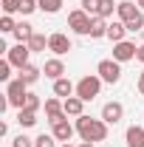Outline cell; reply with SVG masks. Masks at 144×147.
Returning <instances> with one entry per match:
<instances>
[{
	"label": "cell",
	"instance_id": "obj_2",
	"mask_svg": "<svg viewBox=\"0 0 144 147\" xmlns=\"http://www.w3.org/2000/svg\"><path fill=\"white\" fill-rule=\"evenodd\" d=\"M99 91H102V76L99 74H88L76 82V96L85 99V102H93L99 96Z\"/></svg>",
	"mask_w": 144,
	"mask_h": 147
},
{
	"label": "cell",
	"instance_id": "obj_4",
	"mask_svg": "<svg viewBox=\"0 0 144 147\" xmlns=\"http://www.w3.org/2000/svg\"><path fill=\"white\" fill-rule=\"evenodd\" d=\"M96 74L102 76V82L116 85V82L122 79V62H116V59H102V62L96 65Z\"/></svg>",
	"mask_w": 144,
	"mask_h": 147
},
{
	"label": "cell",
	"instance_id": "obj_21",
	"mask_svg": "<svg viewBox=\"0 0 144 147\" xmlns=\"http://www.w3.org/2000/svg\"><path fill=\"white\" fill-rule=\"evenodd\" d=\"M17 125H20V127H34V125H37V113L20 108L17 110Z\"/></svg>",
	"mask_w": 144,
	"mask_h": 147
},
{
	"label": "cell",
	"instance_id": "obj_12",
	"mask_svg": "<svg viewBox=\"0 0 144 147\" xmlns=\"http://www.w3.org/2000/svg\"><path fill=\"white\" fill-rule=\"evenodd\" d=\"M42 74L48 76V79H62L65 76V62L59 59V57H54V59H45V65H42Z\"/></svg>",
	"mask_w": 144,
	"mask_h": 147
},
{
	"label": "cell",
	"instance_id": "obj_26",
	"mask_svg": "<svg viewBox=\"0 0 144 147\" xmlns=\"http://www.w3.org/2000/svg\"><path fill=\"white\" fill-rule=\"evenodd\" d=\"M34 147H57L54 133H40V136L34 139Z\"/></svg>",
	"mask_w": 144,
	"mask_h": 147
},
{
	"label": "cell",
	"instance_id": "obj_31",
	"mask_svg": "<svg viewBox=\"0 0 144 147\" xmlns=\"http://www.w3.org/2000/svg\"><path fill=\"white\" fill-rule=\"evenodd\" d=\"M82 9L90 17H99V0H82Z\"/></svg>",
	"mask_w": 144,
	"mask_h": 147
},
{
	"label": "cell",
	"instance_id": "obj_22",
	"mask_svg": "<svg viewBox=\"0 0 144 147\" xmlns=\"http://www.w3.org/2000/svg\"><path fill=\"white\" fill-rule=\"evenodd\" d=\"M28 48H31V54H37V51H45V48H48V37L40 34V31H34V37L28 40Z\"/></svg>",
	"mask_w": 144,
	"mask_h": 147
},
{
	"label": "cell",
	"instance_id": "obj_27",
	"mask_svg": "<svg viewBox=\"0 0 144 147\" xmlns=\"http://www.w3.org/2000/svg\"><path fill=\"white\" fill-rule=\"evenodd\" d=\"M14 28H17V23H14L11 14H3V17H0V31H3V34H14Z\"/></svg>",
	"mask_w": 144,
	"mask_h": 147
},
{
	"label": "cell",
	"instance_id": "obj_5",
	"mask_svg": "<svg viewBox=\"0 0 144 147\" xmlns=\"http://www.w3.org/2000/svg\"><path fill=\"white\" fill-rule=\"evenodd\" d=\"M6 96H9V102H11V108H23L26 105V96H28V85L23 82V79H11L9 85H6Z\"/></svg>",
	"mask_w": 144,
	"mask_h": 147
},
{
	"label": "cell",
	"instance_id": "obj_7",
	"mask_svg": "<svg viewBox=\"0 0 144 147\" xmlns=\"http://www.w3.org/2000/svg\"><path fill=\"white\" fill-rule=\"evenodd\" d=\"M136 51H139V45L130 42V40L113 42V59H116V62H130V59H136Z\"/></svg>",
	"mask_w": 144,
	"mask_h": 147
},
{
	"label": "cell",
	"instance_id": "obj_16",
	"mask_svg": "<svg viewBox=\"0 0 144 147\" xmlns=\"http://www.w3.org/2000/svg\"><path fill=\"white\" fill-rule=\"evenodd\" d=\"M73 93H76V85H73L68 76H62V79H57V82H54V96L68 99V96H73Z\"/></svg>",
	"mask_w": 144,
	"mask_h": 147
},
{
	"label": "cell",
	"instance_id": "obj_11",
	"mask_svg": "<svg viewBox=\"0 0 144 147\" xmlns=\"http://www.w3.org/2000/svg\"><path fill=\"white\" fill-rule=\"evenodd\" d=\"M102 119H105L108 125H119V122L124 119V105H122V102H108V105L102 108Z\"/></svg>",
	"mask_w": 144,
	"mask_h": 147
},
{
	"label": "cell",
	"instance_id": "obj_1",
	"mask_svg": "<svg viewBox=\"0 0 144 147\" xmlns=\"http://www.w3.org/2000/svg\"><path fill=\"white\" fill-rule=\"evenodd\" d=\"M76 133L82 142H105L108 139V122L105 119H90V116H76Z\"/></svg>",
	"mask_w": 144,
	"mask_h": 147
},
{
	"label": "cell",
	"instance_id": "obj_19",
	"mask_svg": "<svg viewBox=\"0 0 144 147\" xmlns=\"http://www.w3.org/2000/svg\"><path fill=\"white\" fill-rule=\"evenodd\" d=\"M127 34V26L122 23V20H113V23H108V40H113V42H122Z\"/></svg>",
	"mask_w": 144,
	"mask_h": 147
},
{
	"label": "cell",
	"instance_id": "obj_10",
	"mask_svg": "<svg viewBox=\"0 0 144 147\" xmlns=\"http://www.w3.org/2000/svg\"><path fill=\"white\" fill-rule=\"evenodd\" d=\"M51 133H54L57 142H62V144H65V142H71V139H73L76 125H71L68 119H62V122H54V125H51Z\"/></svg>",
	"mask_w": 144,
	"mask_h": 147
},
{
	"label": "cell",
	"instance_id": "obj_18",
	"mask_svg": "<svg viewBox=\"0 0 144 147\" xmlns=\"http://www.w3.org/2000/svg\"><path fill=\"white\" fill-rule=\"evenodd\" d=\"M90 40H102V37H108V20L105 17H93L90 20Z\"/></svg>",
	"mask_w": 144,
	"mask_h": 147
},
{
	"label": "cell",
	"instance_id": "obj_23",
	"mask_svg": "<svg viewBox=\"0 0 144 147\" xmlns=\"http://www.w3.org/2000/svg\"><path fill=\"white\" fill-rule=\"evenodd\" d=\"M37 3H40V11L42 14H57L62 9V0H37Z\"/></svg>",
	"mask_w": 144,
	"mask_h": 147
},
{
	"label": "cell",
	"instance_id": "obj_28",
	"mask_svg": "<svg viewBox=\"0 0 144 147\" xmlns=\"http://www.w3.org/2000/svg\"><path fill=\"white\" fill-rule=\"evenodd\" d=\"M11 68H14V65H11L9 59H0V82H6V85L11 82Z\"/></svg>",
	"mask_w": 144,
	"mask_h": 147
},
{
	"label": "cell",
	"instance_id": "obj_20",
	"mask_svg": "<svg viewBox=\"0 0 144 147\" xmlns=\"http://www.w3.org/2000/svg\"><path fill=\"white\" fill-rule=\"evenodd\" d=\"M31 37H34V26H31V23H26V20L17 23V28H14V40H17V42H28Z\"/></svg>",
	"mask_w": 144,
	"mask_h": 147
},
{
	"label": "cell",
	"instance_id": "obj_24",
	"mask_svg": "<svg viewBox=\"0 0 144 147\" xmlns=\"http://www.w3.org/2000/svg\"><path fill=\"white\" fill-rule=\"evenodd\" d=\"M116 6H119V3H113V0H99V17L110 20L113 11H116Z\"/></svg>",
	"mask_w": 144,
	"mask_h": 147
},
{
	"label": "cell",
	"instance_id": "obj_38",
	"mask_svg": "<svg viewBox=\"0 0 144 147\" xmlns=\"http://www.w3.org/2000/svg\"><path fill=\"white\" fill-rule=\"evenodd\" d=\"M59 147H76V144H68V142H65V144H59Z\"/></svg>",
	"mask_w": 144,
	"mask_h": 147
},
{
	"label": "cell",
	"instance_id": "obj_17",
	"mask_svg": "<svg viewBox=\"0 0 144 147\" xmlns=\"http://www.w3.org/2000/svg\"><path fill=\"white\" fill-rule=\"evenodd\" d=\"M40 76H42V68H37V65H31V62H28L26 68H20V74H17V79H23L26 85H34Z\"/></svg>",
	"mask_w": 144,
	"mask_h": 147
},
{
	"label": "cell",
	"instance_id": "obj_25",
	"mask_svg": "<svg viewBox=\"0 0 144 147\" xmlns=\"http://www.w3.org/2000/svg\"><path fill=\"white\" fill-rule=\"evenodd\" d=\"M23 108H26V110H31V113H37V110L42 108V99H40L37 93H31V91H28V96H26V105H23Z\"/></svg>",
	"mask_w": 144,
	"mask_h": 147
},
{
	"label": "cell",
	"instance_id": "obj_36",
	"mask_svg": "<svg viewBox=\"0 0 144 147\" xmlns=\"http://www.w3.org/2000/svg\"><path fill=\"white\" fill-rule=\"evenodd\" d=\"M79 147H96V142H82Z\"/></svg>",
	"mask_w": 144,
	"mask_h": 147
},
{
	"label": "cell",
	"instance_id": "obj_29",
	"mask_svg": "<svg viewBox=\"0 0 144 147\" xmlns=\"http://www.w3.org/2000/svg\"><path fill=\"white\" fill-rule=\"evenodd\" d=\"M20 3H23V0H0V6H3L6 14H17V11H20Z\"/></svg>",
	"mask_w": 144,
	"mask_h": 147
},
{
	"label": "cell",
	"instance_id": "obj_14",
	"mask_svg": "<svg viewBox=\"0 0 144 147\" xmlns=\"http://www.w3.org/2000/svg\"><path fill=\"white\" fill-rule=\"evenodd\" d=\"M62 108H65L68 116L76 119V116H82V113H85V99H79V96L73 93V96H68V99H62Z\"/></svg>",
	"mask_w": 144,
	"mask_h": 147
},
{
	"label": "cell",
	"instance_id": "obj_8",
	"mask_svg": "<svg viewBox=\"0 0 144 147\" xmlns=\"http://www.w3.org/2000/svg\"><path fill=\"white\" fill-rule=\"evenodd\" d=\"M48 51L57 57H65L71 51V40L68 34H62V31H54V34H48Z\"/></svg>",
	"mask_w": 144,
	"mask_h": 147
},
{
	"label": "cell",
	"instance_id": "obj_15",
	"mask_svg": "<svg viewBox=\"0 0 144 147\" xmlns=\"http://www.w3.org/2000/svg\"><path fill=\"white\" fill-rule=\"evenodd\" d=\"M124 142H127V147H144V127L141 125H130L124 133Z\"/></svg>",
	"mask_w": 144,
	"mask_h": 147
},
{
	"label": "cell",
	"instance_id": "obj_37",
	"mask_svg": "<svg viewBox=\"0 0 144 147\" xmlns=\"http://www.w3.org/2000/svg\"><path fill=\"white\" fill-rule=\"evenodd\" d=\"M136 6H139V9H141V11H144V0H136Z\"/></svg>",
	"mask_w": 144,
	"mask_h": 147
},
{
	"label": "cell",
	"instance_id": "obj_6",
	"mask_svg": "<svg viewBox=\"0 0 144 147\" xmlns=\"http://www.w3.org/2000/svg\"><path fill=\"white\" fill-rule=\"evenodd\" d=\"M28 57H31V48H28V42H17V45H11L9 51H6V59L14 65V68H26L28 65Z\"/></svg>",
	"mask_w": 144,
	"mask_h": 147
},
{
	"label": "cell",
	"instance_id": "obj_13",
	"mask_svg": "<svg viewBox=\"0 0 144 147\" xmlns=\"http://www.w3.org/2000/svg\"><path fill=\"white\" fill-rule=\"evenodd\" d=\"M116 14H119V20H122V23H130L133 17H139V14H141V9H139L133 0H122V3L116 6Z\"/></svg>",
	"mask_w": 144,
	"mask_h": 147
},
{
	"label": "cell",
	"instance_id": "obj_9",
	"mask_svg": "<svg viewBox=\"0 0 144 147\" xmlns=\"http://www.w3.org/2000/svg\"><path fill=\"white\" fill-rule=\"evenodd\" d=\"M45 116H48L51 125H54V122H62V119H68V113H65V108H62V99H59V96L45 99Z\"/></svg>",
	"mask_w": 144,
	"mask_h": 147
},
{
	"label": "cell",
	"instance_id": "obj_34",
	"mask_svg": "<svg viewBox=\"0 0 144 147\" xmlns=\"http://www.w3.org/2000/svg\"><path fill=\"white\" fill-rule=\"evenodd\" d=\"M136 88H139V93H141V96H144V71L139 74V82H136Z\"/></svg>",
	"mask_w": 144,
	"mask_h": 147
},
{
	"label": "cell",
	"instance_id": "obj_32",
	"mask_svg": "<svg viewBox=\"0 0 144 147\" xmlns=\"http://www.w3.org/2000/svg\"><path fill=\"white\" fill-rule=\"evenodd\" d=\"M37 9H40L37 0H23V3H20V14H31V11H37Z\"/></svg>",
	"mask_w": 144,
	"mask_h": 147
},
{
	"label": "cell",
	"instance_id": "obj_33",
	"mask_svg": "<svg viewBox=\"0 0 144 147\" xmlns=\"http://www.w3.org/2000/svg\"><path fill=\"white\" fill-rule=\"evenodd\" d=\"M11 147H34V139H28V136L20 133L17 139H11Z\"/></svg>",
	"mask_w": 144,
	"mask_h": 147
},
{
	"label": "cell",
	"instance_id": "obj_35",
	"mask_svg": "<svg viewBox=\"0 0 144 147\" xmlns=\"http://www.w3.org/2000/svg\"><path fill=\"white\" fill-rule=\"evenodd\" d=\"M136 59H139V62H144V45H139V51H136Z\"/></svg>",
	"mask_w": 144,
	"mask_h": 147
},
{
	"label": "cell",
	"instance_id": "obj_30",
	"mask_svg": "<svg viewBox=\"0 0 144 147\" xmlns=\"http://www.w3.org/2000/svg\"><path fill=\"white\" fill-rule=\"evenodd\" d=\"M124 26H127V31H130V34L141 31V28H144V14H139V17H133L130 23H124Z\"/></svg>",
	"mask_w": 144,
	"mask_h": 147
},
{
	"label": "cell",
	"instance_id": "obj_3",
	"mask_svg": "<svg viewBox=\"0 0 144 147\" xmlns=\"http://www.w3.org/2000/svg\"><path fill=\"white\" fill-rule=\"evenodd\" d=\"M90 14L85 11V9H73L71 14H68V28H71L73 34H82V37H88L90 34Z\"/></svg>",
	"mask_w": 144,
	"mask_h": 147
}]
</instances>
